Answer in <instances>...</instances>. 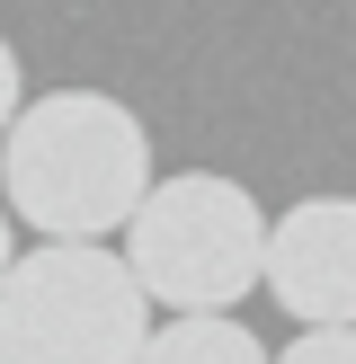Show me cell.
Wrapping results in <instances>:
<instances>
[{
    "label": "cell",
    "instance_id": "6da1fadb",
    "mask_svg": "<svg viewBox=\"0 0 356 364\" xmlns=\"http://www.w3.org/2000/svg\"><path fill=\"white\" fill-rule=\"evenodd\" d=\"M0 196L45 240H107L152 196V134L107 89H45L0 142Z\"/></svg>",
    "mask_w": 356,
    "mask_h": 364
},
{
    "label": "cell",
    "instance_id": "7a4b0ae2",
    "mask_svg": "<svg viewBox=\"0 0 356 364\" xmlns=\"http://www.w3.org/2000/svg\"><path fill=\"white\" fill-rule=\"evenodd\" d=\"M152 284L107 240H36L0 276V355L9 364H142Z\"/></svg>",
    "mask_w": 356,
    "mask_h": 364
},
{
    "label": "cell",
    "instance_id": "3957f363",
    "mask_svg": "<svg viewBox=\"0 0 356 364\" xmlns=\"http://www.w3.org/2000/svg\"><path fill=\"white\" fill-rule=\"evenodd\" d=\"M267 213L241 178L214 169H178L152 178L142 213L125 223V258L152 284L160 311H241L267 284Z\"/></svg>",
    "mask_w": 356,
    "mask_h": 364
},
{
    "label": "cell",
    "instance_id": "277c9868",
    "mask_svg": "<svg viewBox=\"0 0 356 364\" xmlns=\"http://www.w3.org/2000/svg\"><path fill=\"white\" fill-rule=\"evenodd\" d=\"M267 294L303 329H356V196H303L276 213Z\"/></svg>",
    "mask_w": 356,
    "mask_h": 364
},
{
    "label": "cell",
    "instance_id": "5b68a950",
    "mask_svg": "<svg viewBox=\"0 0 356 364\" xmlns=\"http://www.w3.org/2000/svg\"><path fill=\"white\" fill-rule=\"evenodd\" d=\"M142 364H276V355L231 311H169L152 329V347H142Z\"/></svg>",
    "mask_w": 356,
    "mask_h": 364
},
{
    "label": "cell",
    "instance_id": "8992f818",
    "mask_svg": "<svg viewBox=\"0 0 356 364\" xmlns=\"http://www.w3.org/2000/svg\"><path fill=\"white\" fill-rule=\"evenodd\" d=\"M276 364H356V329H303Z\"/></svg>",
    "mask_w": 356,
    "mask_h": 364
},
{
    "label": "cell",
    "instance_id": "52a82bcc",
    "mask_svg": "<svg viewBox=\"0 0 356 364\" xmlns=\"http://www.w3.org/2000/svg\"><path fill=\"white\" fill-rule=\"evenodd\" d=\"M18 107H27V71H18V45H9V36H0V142H9Z\"/></svg>",
    "mask_w": 356,
    "mask_h": 364
},
{
    "label": "cell",
    "instance_id": "ba28073f",
    "mask_svg": "<svg viewBox=\"0 0 356 364\" xmlns=\"http://www.w3.org/2000/svg\"><path fill=\"white\" fill-rule=\"evenodd\" d=\"M9 223H18V213H9V196H0V276L18 267V249H9Z\"/></svg>",
    "mask_w": 356,
    "mask_h": 364
},
{
    "label": "cell",
    "instance_id": "9c48e42d",
    "mask_svg": "<svg viewBox=\"0 0 356 364\" xmlns=\"http://www.w3.org/2000/svg\"><path fill=\"white\" fill-rule=\"evenodd\" d=\"M0 364H9V355H0Z\"/></svg>",
    "mask_w": 356,
    "mask_h": 364
}]
</instances>
